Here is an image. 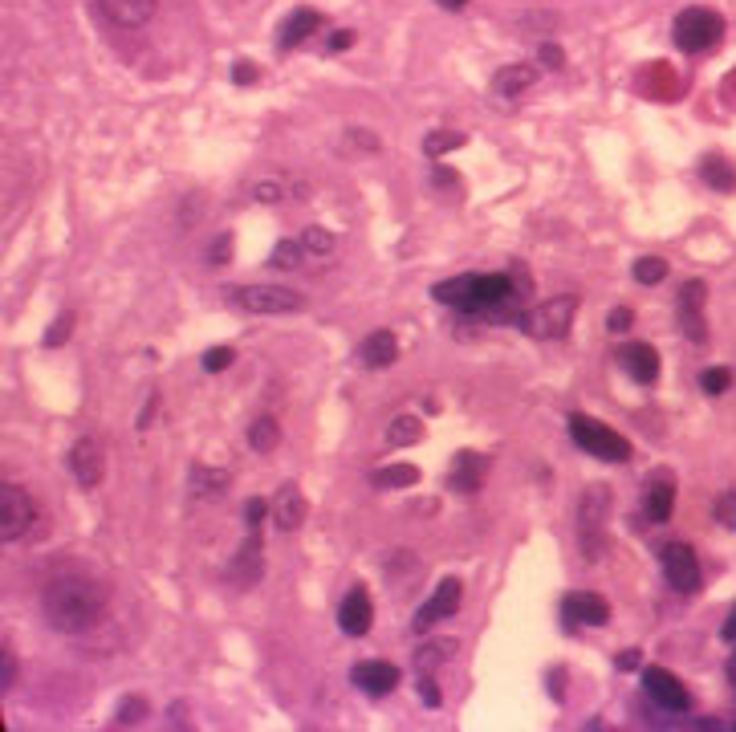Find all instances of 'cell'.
<instances>
[{
	"instance_id": "2",
	"label": "cell",
	"mask_w": 736,
	"mask_h": 732,
	"mask_svg": "<svg viewBox=\"0 0 736 732\" xmlns=\"http://www.w3.org/2000/svg\"><path fill=\"white\" fill-rule=\"evenodd\" d=\"M432 293L436 301L456 305L464 314H480V310H497V305L513 297V277L509 273H464V277L440 281Z\"/></svg>"
},
{
	"instance_id": "11",
	"label": "cell",
	"mask_w": 736,
	"mask_h": 732,
	"mask_svg": "<svg viewBox=\"0 0 736 732\" xmlns=\"http://www.w3.org/2000/svg\"><path fill=\"white\" fill-rule=\"evenodd\" d=\"M643 692L659 704V708H667V712H688V704H692V696H688V688L671 676L667 667H647L643 671Z\"/></svg>"
},
{
	"instance_id": "6",
	"label": "cell",
	"mask_w": 736,
	"mask_h": 732,
	"mask_svg": "<svg viewBox=\"0 0 736 732\" xmlns=\"http://www.w3.org/2000/svg\"><path fill=\"white\" fill-rule=\"evenodd\" d=\"M606 509H610L606 484H590L586 493H582V501H578V541H582V558H590V562L602 554Z\"/></svg>"
},
{
	"instance_id": "32",
	"label": "cell",
	"mask_w": 736,
	"mask_h": 732,
	"mask_svg": "<svg viewBox=\"0 0 736 732\" xmlns=\"http://www.w3.org/2000/svg\"><path fill=\"white\" fill-rule=\"evenodd\" d=\"M301 244H305V253L310 257H330L334 253V236L322 228V224H310L301 232Z\"/></svg>"
},
{
	"instance_id": "12",
	"label": "cell",
	"mask_w": 736,
	"mask_h": 732,
	"mask_svg": "<svg viewBox=\"0 0 736 732\" xmlns=\"http://www.w3.org/2000/svg\"><path fill=\"white\" fill-rule=\"evenodd\" d=\"M704 301H708V289H704V281H688V285L680 289V301H676V310H680V326H684V334H688L692 342H708Z\"/></svg>"
},
{
	"instance_id": "25",
	"label": "cell",
	"mask_w": 736,
	"mask_h": 732,
	"mask_svg": "<svg viewBox=\"0 0 736 732\" xmlns=\"http://www.w3.org/2000/svg\"><path fill=\"white\" fill-rule=\"evenodd\" d=\"M322 29V17L314 13V9H297L285 25H281V49H293V45H301L310 33H318Z\"/></svg>"
},
{
	"instance_id": "8",
	"label": "cell",
	"mask_w": 736,
	"mask_h": 732,
	"mask_svg": "<svg viewBox=\"0 0 736 732\" xmlns=\"http://www.w3.org/2000/svg\"><path fill=\"white\" fill-rule=\"evenodd\" d=\"M663 574H667V582L676 586L680 594H696L700 590V558H696V549L692 545H684V541H671L667 549H663Z\"/></svg>"
},
{
	"instance_id": "5",
	"label": "cell",
	"mask_w": 736,
	"mask_h": 732,
	"mask_svg": "<svg viewBox=\"0 0 736 732\" xmlns=\"http://www.w3.org/2000/svg\"><path fill=\"white\" fill-rule=\"evenodd\" d=\"M574 314H578V297H574V293H562V297H554V301L533 305L529 314L517 318V326H521L525 334H533V338H566L570 326H574Z\"/></svg>"
},
{
	"instance_id": "44",
	"label": "cell",
	"mask_w": 736,
	"mask_h": 732,
	"mask_svg": "<svg viewBox=\"0 0 736 732\" xmlns=\"http://www.w3.org/2000/svg\"><path fill=\"white\" fill-rule=\"evenodd\" d=\"M253 192H257V200H265V204H277V200H281V188H277V183H257Z\"/></svg>"
},
{
	"instance_id": "47",
	"label": "cell",
	"mask_w": 736,
	"mask_h": 732,
	"mask_svg": "<svg viewBox=\"0 0 736 732\" xmlns=\"http://www.w3.org/2000/svg\"><path fill=\"white\" fill-rule=\"evenodd\" d=\"M228 253H232V240H228V236H220V240L212 244V265H220Z\"/></svg>"
},
{
	"instance_id": "42",
	"label": "cell",
	"mask_w": 736,
	"mask_h": 732,
	"mask_svg": "<svg viewBox=\"0 0 736 732\" xmlns=\"http://www.w3.org/2000/svg\"><path fill=\"white\" fill-rule=\"evenodd\" d=\"M537 57L545 61V66H549V70H562V61H566V53H562L558 45H549V41H545V45L537 49Z\"/></svg>"
},
{
	"instance_id": "15",
	"label": "cell",
	"mask_w": 736,
	"mask_h": 732,
	"mask_svg": "<svg viewBox=\"0 0 736 732\" xmlns=\"http://www.w3.org/2000/svg\"><path fill=\"white\" fill-rule=\"evenodd\" d=\"M562 615L574 623V627H606L610 623V602L602 594H566L562 602Z\"/></svg>"
},
{
	"instance_id": "24",
	"label": "cell",
	"mask_w": 736,
	"mask_h": 732,
	"mask_svg": "<svg viewBox=\"0 0 736 732\" xmlns=\"http://www.w3.org/2000/svg\"><path fill=\"white\" fill-rule=\"evenodd\" d=\"M480 476H484V460L476 456V452H460L456 460H452V488H460V493H476L480 488Z\"/></svg>"
},
{
	"instance_id": "35",
	"label": "cell",
	"mask_w": 736,
	"mask_h": 732,
	"mask_svg": "<svg viewBox=\"0 0 736 732\" xmlns=\"http://www.w3.org/2000/svg\"><path fill=\"white\" fill-rule=\"evenodd\" d=\"M301 257H305V244L301 240H281L277 249H273V265L277 269H297Z\"/></svg>"
},
{
	"instance_id": "52",
	"label": "cell",
	"mask_w": 736,
	"mask_h": 732,
	"mask_svg": "<svg viewBox=\"0 0 736 732\" xmlns=\"http://www.w3.org/2000/svg\"><path fill=\"white\" fill-rule=\"evenodd\" d=\"M732 684H736V663H732Z\"/></svg>"
},
{
	"instance_id": "26",
	"label": "cell",
	"mask_w": 736,
	"mask_h": 732,
	"mask_svg": "<svg viewBox=\"0 0 736 732\" xmlns=\"http://www.w3.org/2000/svg\"><path fill=\"white\" fill-rule=\"evenodd\" d=\"M228 480L232 476L224 468H192V497H220Z\"/></svg>"
},
{
	"instance_id": "46",
	"label": "cell",
	"mask_w": 736,
	"mask_h": 732,
	"mask_svg": "<svg viewBox=\"0 0 736 732\" xmlns=\"http://www.w3.org/2000/svg\"><path fill=\"white\" fill-rule=\"evenodd\" d=\"M257 78V70H253V61H236V82L240 86H249Z\"/></svg>"
},
{
	"instance_id": "34",
	"label": "cell",
	"mask_w": 736,
	"mask_h": 732,
	"mask_svg": "<svg viewBox=\"0 0 736 732\" xmlns=\"http://www.w3.org/2000/svg\"><path fill=\"white\" fill-rule=\"evenodd\" d=\"M667 277V261L663 257H639L635 261V281L639 285H659Z\"/></svg>"
},
{
	"instance_id": "4",
	"label": "cell",
	"mask_w": 736,
	"mask_h": 732,
	"mask_svg": "<svg viewBox=\"0 0 736 732\" xmlns=\"http://www.w3.org/2000/svg\"><path fill=\"white\" fill-rule=\"evenodd\" d=\"M224 297L232 305H240V310L249 314H301L305 301L293 293V289H281V285H236V289H224Z\"/></svg>"
},
{
	"instance_id": "31",
	"label": "cell",
	"mask_w": 736,
	"mask_h": 732,
	"mask_svg": "<svg viewBox=\"0 0 736 732\" xmlns=\"http://www.w3.org/2000/svg\"><path fill=\"white\" fill-rule=\"evenodd\" d=\"M249 444H253L257 452H273V448L281 444V432H277V423H273L269 415H261V419L249 427Z\"/></svg>"
},
{
	"instance_id": "21",
	"label": "cell",
	"mask_w": 736,
	"mask_h": 732,
	"mask_svg": "<svg viewBox=\"0 0 736 732\" xmlns=\"http://www.w3.org/2000/svg\"><path fill=\"white\" fill-rule=\"evenodd\" d=\"M305 513H310V505H305L301 488H297V484H281V493H277V501H273V517H277V525H281L285 533H293V529H301Z\"/></svg>"
},
{
	"instance_id": "19",
	"label": "cell",
	"mask_w": 736,
	"mask_h": 732,
	"mask_svg": "<svg viewBox=\"0 0 736 732\" xmlns=\"http://www.w3.org/2000/svg\"><path fill=\"white\" fill-rule=\"evenodd\" d=\"M619 362H623V371H627L639 387H651V383L659 379V354H655V346H647V342H631V346L619 354Z\"/></svg>"
},
{
	"instance_id": "20",
	"label": "cell",
	"mask_w": 736,
	"mask_h": 732,
	"mask_svg": "<svg viewBox=\"0 0 736 732\" xmlns=\"http://www.w3.org/2000/svg\"><path fill=\"white\" fill-rule=\"evenodd\" d=\"M395 354H399V342H395V334H391V330H375V334H366V338H362V346H358L362 366H371V371H383V366H391V362H395Z\"/></svg>"
},
{
	"instance_id": "27",
	"label": "cell",
	"mask_w": 736,
	"mask_h": 732,
	"mask_svg": "<svg viewBox=\"0 0 736 732\" xmlns=\"http://www.w3.org/2000/svg\"><path fill=\"white\" fill-rule=\"evenodd\" d=\"M452 651H456V643H448V639H436V643L419 647V651H415V667H419V676H423V671L432 676V671H436L440 663H448V659H452Z\"/></svg>"
},
{
	"instance_id": "22",
	"label": "cell",
	"mask_w": 736,
	"mask_h": 732,
	"mask_svg": "<svg viewBox=\"0 0 736 732\" xmlns=\"http://www.w3.org/2000/svg\"><path fill=\"white\" fill-rule=\"evenodd\" d=\"M261 570H265V562H261V537H257V529H249V537H244V545H240V554L232 558V566H228V574L236 578V582H257L261 578Z\"/></svg>"
},
{
	"instance_id": "38",
	"label": "cell",
	"mask_w": 736,
	"mask_h": 732,
	"mask_svg": "<svg viewBox=\"0 0 736 732\" xmlns=\"http://www.w3.org/2000/svg\"><path fill=\"white\" fill-rule=\"evenodd\" d=\"M631 322H635V314L627 310V305H619V310H610L606 330H610V334H627V330H631Z\"/></svg>"
},
{
	"instance_id": "43",
	"label": "cell",
	"mask_w": 736,
	"mask_h": 732,
	"mask_svg": "<svg viewBox=\"0 0 736 732\" xmlns=\"http://www.w3.org/2000/svg\"><path fill=\"white\" fill-rule=\"evenodd\" d=\"M419 696H423L427 704H432V708L440 704V692H436V684H432V676H427V671H423V676H419Z\"/></svg>"
},
{
	"instance_id": "28",
	"label": "cell",
	"mask_w": 736,
	"mask_h": 732,
	"mask_svg": "<svg viewBox=\"0 0 736 732\" xmlns=\"http://www.w3.org/2000/svg\"><path fill=\"white\" fill-rule=\"evenodd\" d=\"M700 175H704V183H712L716 192H736V167L728 159H704Z\"/></svg>"
},
{
	"instance_id": "18",
	"label": "cell",
	"mask_w": 736,
	"mask_h": 732,
	"mask_svg": "<svg viewBox=\"0 0 736 732\" xmlns=\"http://www.w3.org/2000/svg\"><path fill=\"white\" fill-rule=\"evenodd\" d=\"M98 9L118 29H139V25H147L155 17V0H98Z\"/></svg>"
},
{
	"instance_id": "40",
	"label": "cell",
	"mask_w": 736,
	"mask_h": 732,
	"mask_svg": "<svg viewBox=\"0 0 736 732\" xmlns=\"http://www.w3.org/2000/svg\"><path fill=\"white\" fill-rule=\"evenodd\" d=\"M70 330H74V318H70V314H66V318H57V322H53V330L45 334V346H57L61 338H70Z\"/></svg>"
},
{
	"instance_id": "37",
	"label": "cell",
	"mask_w": 736,
	"mask_h": 732,
	"mask_svg": "<svg viewBox=\"0 0 736 732\" xmlns=\"http://www.w3.org/2000/svg\"><path fill=\"white\" fill-rule=\"evenodd\" d=\"M232 358H236V354H232L228 346H212V350L204 354V371H212V375H216V371H228Z\"/></svg>"
},
{
	"instance_id": "48",
	"label": "cell",
	"mask_w": 736,
	"mask_h": 732,
	"mask_svg": "<svg viewBox=\"0 0 736 732\" xmlns=\"http://www.w3.org/2000/svg\"><path fill=\"white\" fill-rule=\"evenodd\" d=\"M13 680H17V655L5 651V688H13Z\"/></svg>"
},
{
	"instance_id": "17",
	"label": "cell",
	"mask_w": 736,
	"mask_h": 732,
	"mask_svg": "<svg viewBox=\"0 0 736 732\" xmlns=\"http://www.w3.org/2000/svg\"><path fill=\"white\" fill-rule=\"evenodd\" d=\"M671 509H676V484H671V476H651L643 484V517L651 525H663L671 521Z\"/></svg>"
},
{
	"instance_id": "33",
	"label": "cell",
	"mask_w": 736,
	"mask_h": 732,
	"mask_svg": "<svg viewBox=\"0 0 736 732\" xmlns=\"http://www.w3.org/2000/svg\"><path fill=\"white\" fill-rule=\"evenodd\" d=\"M460 143H464V135H456V131H436V135L423 139V155H427V159H440L444 151H456Z\"/></svg>"
},
{
	"instance_id": "9",
	"label": "cell",
	"mask_w": 736,
	"mask_h": 732,
	"mask_svg": "<svg viewBox=\"0 0 736 732\" xmlns=\"http://www.w3.org/2000/svg\"><path fill=\"white\" fill-rule=\"evenodd\" d=\"M33 525V501L25 488L5 484L0 488V541H17Z\"/></svg>"
},
{
	"instance_id": "41",
	"label": "cell",
	"mask_w": 736,
	"mask_h": 732,
	"mask_svg": "<svg viewBox=\"0 0 736 732\" xmlns=\"http://www.w3.org/2000/svg\"><path fill=\"white\" fill-rule=\"evenodd\" d=\"M265 513H269V505H265V501H249V505H244V525H249V529H261Z\"/></svg>"
},
{
	"instance_id": "7",
	"label": "cell",
	"mask_w": 736,
	"mask_h": 732,
	"mask_svg": "<svg viewBox=\"0 0 736 732\" xmlns=\"http://www.w3.org/2000/svg\"><path fill=\"white\" fill-rule=\"evenodd\" d=\"M720 37H724V21L712 9H684L676 17V45L684 53H708L712 45H720Z\"/></svg>"
},
{
	"instance_id": "51",
	"label": "cell",
	"mask_w": 736,
	"mask_h": 732,
	"mask_svg": "<svg viewBox=\"0 0 736 732\" xmlns=\"http://www.w3.org/2000/svg\"><path fill=\"white\" fill-rule=\"evenodd\" d=\"M619 667H623V671H631V667H639V655H635V651H627V655L619 659Z\"/></svg>"
},
{
	"instance_id": "3",
	"label": "cell",
	"mask_w": 736,
	"mask_h": 732,
	"mask_svg": "<svg viewBox=\"0 0 736 732\" xmlns=\"http://www.w3.org/2000/svg\"><path fill=\"white\" fill-rule=\"evenodd\" d=\"M570 436L586 456H598L606 464H627L631 460V444L619 432H610L606 423L590 419V415H570Z\"/></svg>"
},
{
	"instance_id": "39",
	"label": "cell",
	"mask_w": 736,
	"mask_h": 732,
	"mask_svg": "<svg viewBox=\"0 0 736 732\" xmlns=\"http://www.w3.org/2000/svg\"><path fill=\"white\" fill-rule=\"evenodd\" d=\"M143 712H147V704L135 696V700H127V704L118 708V724H139V720H143Z\"/></svg>"
},
{
	"instance_id": "10",
	"label": "cell",
	"mask_w": 736,
	"mask_h": 732,
	"mask_svg": "<svg viewBox=\"0 0 736 732\" xmlns=\"http://www.w3.org/2000/svg\"><path fill=\"white\" fill-rule=\"evenodd\" d=\"M460 602H464V586L456 578H444L436 586V594L415 610V631H427V627H436L440 619H452L456 610H460Z\"/></svg>"
},
{
	"instance_id": "36",
	"label": "cell",
	"mask_w": 736,
	"mask_h": 732,
	"mask_svg": "<svg viewBox=\"0 0 736 732\" xmlns=\"http://www.w3.org/2000/svg\"><path fill=\"white\" fill-rule=\"evenodd\" d=\"M728 383H732V375L724 371V366H708V371L700 375L704 395H724V391H728Z\"/></svg>"
},
{
	"instance_id": "1",
	"label": "cell",
	"mask_w": 736,
	"mask_h": 732,
	"mask_svg": "<svg viewBox=\"0 0 736 732\" xmlns=\"http://www.w3.org/2000/svg\"><path fill=\"white\" fill-rule=\"evenodd\" d=\"M41 610L53 631L61 635H82L90 631L102 610H106V586L86 578V574H57L49 578L45 594H41Z\"/></svg>"
},
{
	"instance_id": "45",
	"label": "cell",
	"mask_w": 736,
	"mask_h": 732,
	"mask_svg": "<svg viewBox=\"0 0 736 732\" xmlns=\"http://www.w3.org/2000/svg\"><path fill=\"white\" fill-rule=\"evenodd\" d=\"M350 41H354V33H350V29H338V33L330 37V45H326V49H330V53H342Z\"/></svg>"
},
{
	"instance_id": "13",
	"label": "cell",
	"mask_w": 736,
	"mask_h": 732,
	"mask_svg": "<svg viewBox=\"0 0 736 732\" xmlns=\"http://www.w3.org/2000/svg\"><path fill=\"white\" fill-rule=\"evenodd\" d=\"M70 472H74V480L82 484V488H98L102 484V476H106V456H102V444L98 440H78L74 448H70Z\"/></svg>"
},
{
	"instance_id": "50",
	"label": "cell",
	"mask_w": 736,
	"mask_h": 732,
	"mask_svg": "<svg viewBox=\"0 0 736 732\" xmlns=\"http://www.w3.org/2000/svg\"><path fill=\"white\" fill-rule=\"evenodd\" d=\"M724 639H728V643H736V610H732L728 623H724Z\"/></svg>"
},
{
	"instance_id": "16",
	"label": "cell",
	"mask_w": 736,
	"mask_h": 732,
	"mask_svg": "<svg viewBox=\"0 0 736 732\" xmlns=\"http://www.w3.org/2000/svg\"><path fill=\"white\" fill-rule=\"evenodd\" d=\"M371 623H375V602H371V594L366 590H350L346 598H342V606H338V627L346 631V635H366L371 631Z\"/></svg>"
},
{
	"instance_id": "29",
	"label": "cell",
	"mask_w": 736,
	"mask_h": 732,
	"mask_svg": "<svg viewBox=\"0 0 736 732\" xmlns=\"http://www.w3.org/2000/svg\"><path fill=\"white\" fill-rule=\"evenodd\" d=\"M415 440H423V423L415 415H399L391 427H387V444L391 448H411Z\"/></svg>"
},
{
	"instance_id": "30",
	"label": "cell",
	"mask_w": 736,
	"mask_h": 732,
	"mask_svg": "<svg viewBox=\"0 0 736 732\" xmlns=\"http://www.w3.org/2000/svg\"><path fill=\"white\" fill-rule=\"evenodd\" d=\"M371 480H375V488H411V484H419V468L391 464V468H379Z\"/></svg>"
},
{
	"instance_id": "23",
	"label": "cell",
	"mask_w": 736,
	"mask_h": 732,
	"mask_svg": "<svg viewBox=\"0 0 736 732\" xmlns=\"http://www.w3.org/2000/svg\"><path fill=\"white\" fill-rule=\"evenodd\" d=\"M533 86H537V70L533 66H501L497 78H493V94L497 98H521Z\"/></svg>"
},
{
	"instance_id": "49",
	"label": "cell",
	"mask_w": 736,
	"mask_h": 732,
	"mask_svg": "<svg viewBox=\"0 0 736 732\" xmlns=\"http://www.w3.org/2000/svg\"><path fill=\"white\" fill-rule=\"evenodd\" d=\"M440 9H448V13H460V9H468V0H436Z\"/></svg>"
},
{
	"instance_id": "14",
	"label": "cell",
	"mask_w": 736,
	"mask_h": 732,
	"mask_svg": "<svg viewBox=\"0 0 736 732\" xmlns=\"http://www.w3.org/2000/svg\"><path fill=\"white\" fill-rule=\"evenodd\" d=\"M350 680H354L362 692H371V696H387V692L399 688V667L387 663V659H362V663H354Z\"/></svg>"
}]
</instances>
